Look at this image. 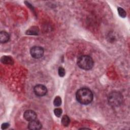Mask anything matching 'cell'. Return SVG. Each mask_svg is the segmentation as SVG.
<instances>
[{
	"label": "cell",
	"mask_w": 130,
	"mask_h": 130,
	"mask_svg": "<svg viewBox=\"0 0 130 130\" xmlns=\"http://www.w3.org/2000/svg\"><path fill=\"white\" fill-rule=\"evenodd\" d=\"M76 98L79 103L83 105H88L93 100V94L89 88H81L76 92Z\"/></svg>",
	"instance_id": "1"
},
{
	"label": "cell",
	"mask_w": 130,
	"mask_h": 130,
	"mask_svg": "<svg viewBox=\"0 0 130 130\" xmlns=\"http://www.w3.org/2000/svg\"><path fill=\"white\" fill-rule=\"evenodd\" d=\"M77 63L81 69L89 70L92 69L93 66V60L88 55H81L78 58Z\"/></svg>",
	"instance_id": "2"
},
{
	"label": "cell",
	"mask_w": 130,
	"mask_h": 130,
	"mask_svg": "<svg viewBox=\"0 0 130 130\" xmlns=\"http://www.w3.org/2000/svg\"><path fill=\"white\" fill-rule=\"evenodd\" d=\"M109 104L113 107L119 106L122 103L123 98L122 94L118 91L110 92L108 96Z\"/></svg>",
	"instance_id": "3"
},
{
	"label": "cell",
	"mask_w": 130,
	"mask_h": 130,
	"mask_svg": "<svg viewBox=\"0 0 130 130\" xmlns=\"http://www.w3.org/2000/svg\"><path fill=\"white\" fill-rule=\"evenodd\" d=\"M44 49L40 46H34L30 50L31 56L35 58H41L44 55Z\"/></svg>",
	"instance_id": "4"
},
{
	"label": "cell",
	"mask_w": 130,
	"mask_h": 130,
	"mask_svg": "<svg viewBox=\"0 0 130 130\" xmlns=\"http://www.w3.org/2000/svg\"><path fill=\"white\" fill-rule=\"evenodd\" d=\"M34 91L36 95L39 96H43L46 94L47 89L45 86L42 84H38L34 87Z\"/></svg>",
	"instance_id": "5"
},
{
	"label": "cell",
	"mask_w": 130,
	"mask_h": 130,
	"mask_svg": "<svg viewBox=\"0 0 130 130\" xmlns=\"http://www.w3.org/2000/svg\"><path fill=\"white\" fill-rule=\"evenodd\" d=\"M23 117L25 120L28 121H31L36 120L37 117V114L35 112L31 110H27L25 111L23 114Z\"/></svg>",
	"instance_id": "6"
},
{
	"label": "cell",
	"mask_w": 130,
	"mask_h": 130,
	"mask_svg": "<svg viewBox=\"0 0 130 130\" xmlns=\"http://www.w3.org/2000/svg\"><path fill=\"white\" fill-rule=\"evenodd\" d=\"M42 125L41 122L36 119L29 121L28 124V128L29 129H40L42 128Z\"/></svg>",
	"instance_id": "7"
},
{
	"label": "cell",
	"mask_w": 130,
	"mask_h": 130,
	"mask_svg": "<svg viewBox=\"0 0 130 130\" xmlns=\"http://www.w3.org/2000/svg\"><path fill=\"white\" fill-rule=\"evenodd\" d=\"M10 39V36L8 32L5 31H2L0 32V42L2 43L7 42Z\"/></svg>",
	"instance_id": "8"
},
{
	"label": "cell",
	"mask_w": 130,
	"mask_h": 130,
	"mask_svg": "<svg viewBox=\"0 0 130 130\" xmlns=\"http://www.w3.org/2000/svg\"><path fill=\"white\" fill-rule=\"evenodd\" d=\"M39 32V28L37 26H32L29 29H28L26 32V34L29 35H37Z\"/></svg>",
	"instance_id": "9"
},
{
	"label": "cell",
	"mask_w": 130,
	"mask_h": 130,
	"mask_svg": "<svg viewBox=\"0 0 130 130\" xmlns=\"http://www.w3.org/2000/svg\"><path fill=\"white\" fill-rule=\"evenodd\" d=\"M1 61L3 63L7 64H12L13 63V60L10 56H4L1 58Z\"/></svg>",
	"instance_id": "10"
},
{
	"label": "cell",
	"mask_w": 130,
	"mask_h": 130,
	"mask_svg": "<svg viewBox=\"0 0 130 130\" xmlns=\"http://www.w3.org/2000/svg\"><path fill=\"white\" fill-rule=\"evenodd\" d=\"M70 120L69 117L66 115H63L61 119L62 124L64 126H68L70 124Z\"/></svg>",
	"instance_id": "11"
},
{
	"label": "cell",
	"mask_w": 130,
	"mask_h": 130,
	"mask_svg": "<svg viewBox=\"0 0 130 130\" xmlns=\"http://www.w3.org/2000/svg\"><path fill=\"white\" fill-rule=\"evenodd\" d=\"M53 104L56 107L59 106L61 104V99L59 96H57L55 98L53 101Z\"/></svg>",
	"instance_id": "12"
},
{
	"label": "cell",
	"mask_w": 130,
	"mask_h": 130,
	"mask_svg": "<svg viewBox=\"0 0 130 130\" xmlns=\"http://www.w3.org/2000/svg\"><path fill=\"white\" fill-rule=\"evenodd\" d=\"M117 10H118V14L119 15V16L121 17H122V18L125 17L126 13V12L125 11V10L124 9H123L122 8H121L120 7H118V9H117Z\"/></svg>",
	"instance_id": "13"
},
{
	"label": "cell",
	"mask_w": 130,
	"mask_h": 130,
	"mask_svg": "<svg viewBox=\"0 0 130 130\" xmlns=\"http://www.w3.org/2000/svg\"><path fill=\"white\" fill-rule=\"evenodd\" d=\"M58 75L60 77H63L65 75V70H64V68L61 67H60L58 68Z\"/></svg>",
	"instance_id": "14"
},
{
	"label": "cell",
	"mask_w": 130,
	"mask_h": 130,
	"mask_svg": "<svg viewBox=\"0 0 130 130\" xmlns=\"http://www.w3.org/2000/svg\"><path fill=\"white\" fill-rule=\"evenodd\" d=\"M62 110L60 108H56L54 110V113L55 115L57 117H60L62 114Z\"/></svg>",
	"instance_id": "15"
},
{
	"label": "cell",
	"mask_w": 130,
	"mask_h": 130,
	"mask_svg": "<svg viewBox=\"0 0 130 130\" xmlns=\"http://www.w3.org/2000/svg\"><path fill=\"white\" fill-rule=\"evenodd\" d=\"M9 126V124L8 123H4L2 124L1 128L3 129H5L7 128Z\"/></svg>",
	"instance_id": "16"
}]
</instances>
